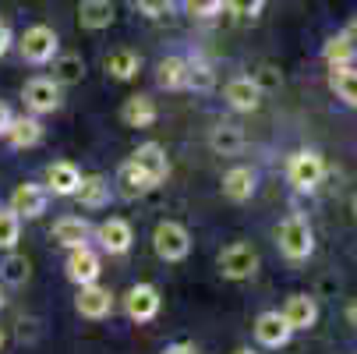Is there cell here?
I'll return each mask as SVG.
<instances>
[{"label":"cell","instance_id":"12","mask_svg":"<svg viewBox=\"0 0 357 354\" xmlns=\"http://www.w3.org/2000/svg\"><path fill=\"white\" fill-rule=\"evenodd\" d=\"M64 270H68V280H75L78 287H85V283H96V280H99V273H103V263H99V256H96L89 244H82V248H71Z\"/></svg>","mask_w":357,"mask_h":354},{"label":"cell","instance_id":"28","mask_svg":"<svg viewBox=\"0 0 357 354\" xmlns=\"http://www.w3.org/2000/svg\"><path fill=\"white\" fill-rule=\"evenodd\" d=\"M160 85L163 89H184V82H188V61L184 57H167L163 64H160Z\"/></svg>","mask_w":357,"mask_h":354},{"label":"cell","instance_id":"7","mask_svg":"<svg viewBox=\"0 0 357 354\" xmlns=\"http://www.w3.org/2000/svg\"><path fill=\"white\" fill-rule=\"evenodd\" d=\"M22 96H25V107L32 114H54L61 107V82L57 78H32Z\"/></svg>","mask_w":357,"mask_h":354},{"label":"cell","instance_id":"22","mask_svg":"<svg viewBox=\"0 0 357 354\" xmlns=\"http://www.w3.org/2000/svg\"><path fill=\"white\" fill-rule=\"evenodd\" d=\"M223 195L230 202H248L255 195V170L251 167H234L227 177H223Z\"/></svg>","mask_w":357,"mask_h":354},{"label":"cell","instance_id":"32","mask_svg":"<svg viewBox=\"0 0 357 354\" xmlns=\"http://www.w3.org/2000/svg\"><path fill=\"white\" fill-rule=\"evenodd\" d=\"M82 75H85V61H82L78 54H64V57L57 61V82L71 85V82H78Z\"/></svg>","mask_w":357,"mask_h":354},{"label":"cell","instance_id":"31","mask_svg":"<svg viewBox=\"0 0 357 354\" xmlns=\"http://www.w3.org/2000/svg\"><path fill=\"white\" fill-rule=\"evenodd\" d=\"M29 273H32V266H29V259L25 256H8L4 263H0V276H4L8 283H25L29 280Z\"/></svg>","mask_w":357,"mask_h":354},{"label":"cell","instance_id":"13","mask_svg":"<svg viewBox=\"0 0 357 354\" xmlns=\"http://www.w3.org/2000/svg\"><path fill=\"white\" fill-rule=\"evenodd\" d=\"M255 337H259V344L262 347H287L290 344V337H294V330H290V323L283 319V312H262L259 319H255Z\"/></svg>","mask_w":357,"mask_h":354},{"label":"cell","instance_id":"44","mask_svg":"<svg viewBox=\"0 0 357 354\" xmlns=\"http://www.w3.org/2000/svg\"><path fill=\"white\" fill-rule=\"evenodd\" d=\"M354 29H357V18H354Z\"/></svg>","mask_w":357,"mask_h":354},{"label":"cell","instance_id":"43","mask_svg":"<svg viewBox=\"0 0 357 354\" xmlns=\"http://www.w3.org/2000/svg\"><path fill=\"white\" fill-rule=\"evenodd\" d=\"M0 347H4V333H0Z\"/></svg>","mask_w":357,"mask_h":354},{"label":"cell","instance_id":"34","mask_svg":"<svg viewBox=\"0 0 357 354\" xmlns=\"http://www.w3.org/2000/svg\"><path fill=\"white\" fill-rule=\"evenodd\" d=\"M223 4H227L230 15H237V18H259L262 8H266V0H223Z\"/></svg>","mask_w":357,"mask_h":354},{"label":"cell","instance_id":"21","mask_svg":"<svg viewBox=\"0 0 357 354\" xmlns=\"http://www.w3.org/2000/svg\"><path fill=\"white\" fill-rule=\"evenodd\" d=\"M8 142L15 145V149H32V145H39V138H43V124L36 121V117H11V124H8Z\"/></svg>","mask_w":357,"mask_h":354},{"label":"cell","instance_id":"2","mask_svg":"<svg viewBox=\"0 0 357 354\" xmlns=\"http://www.w3.org/2000/svg\"><path fill=\"white\" fill-rule=\"evenodd\" d=\"M326 177V163L315 149H301V153L290 156L287 163V181L297 188V191H315Z\"/></svg>","mask_w":357,"mask_h":354},{"label":"cell","instance_id":"17","mask_svg":"<svg viewBox=\"0 0 357 354\" xmlns=\"http://www.w3.org/2000/svg\"><path fill=\"white\" fill-rule=\"evenodd\" d=\"M89 237H92V223H89L85 216H61V220L54 223V241L64 244L68 251L89 244Z\"/></svg>","mask_w":357,"mask_h":354},{"label":"cell","instance_id":"38","mask_svg":"<svg viewBox=\"0 0 357 354\" xmlns=\"http://www.w3.org/2000/svg\"><path fill=\"white\" fill-rule=\"evenodd\" d=\"M8 124H11V110H8L4 103H0V135L8 131Z\"/></svg>","mask_w":357,"mask_h":354},{"label":"cell","instance_id":"15","mask_svg":"<svg viewBox=\"0 0 357 354\" xmlns=\"http://www.w3.org/2000/svg\"><path fill=\"white\" fill-rule=\"evenodd\" d=\"M283 319L290 323V330H312L319 323V305H315V297L308 294H290L287 297V305H283Z\"/></svg>","mask_w":357,"mask_h":354},{"label":"cell","instance_id":"33","mask_svg":"<svg viewBox=\"0 0 357 354\" xmlns=\"http://www.w3.org/2000/svg\"><path fill=\"white\" fill-rule=\"evenodd\" d=\"M145 18H167L174 11V0H131Z\"/></svg>","mask_w":357,"mask_h":354},{"label":"cell","instance_id":"29","mask_svg":"<svg viewBox=\"0 0 357 354\" xmlns=\"http://www.w3.org/2000/svg\"><path fill=\"white\" fill-rule=\"evenodd\" d=\"M18 237H22V216H18L11 206L0 209V248L11 251V248L18 244Z\"/></svg>","mask_w":357,"mask_h":354},{"label":"cell","instance_id":"35","mask_svg":"<svg viewBox=\"0 0 357 354\" xmlns=\"http://www.w3.org/2000/svg\"><path fill=\"white\" fill-rule=\"evenodd\" d=\"M220 8H223V0H184V11L191 18H213L220 15Z\"/></svg>","mask_w":357,"mask_h":354},{"label":"cell","instance_id":"30","mask_svg":"<svg viewBox=\"0 0 357 354\" xmlns=\"http://www.w3.org/2000/svg\"><path fill=\"white\" fill-rule=\"evenodd\" d=\"M213 82H216V75H213V68L206 64V61H188V89H195V92H209L213 89Z\"/></svg>","mask_w":357,"mask_h":354},{"label":"cell","instance_id":"11","mask_svg":"<svg viewBox=\"0 0 357 354\" xmlns=\"http://www.w3.org/2000/svg\"><path fill=\"white\" fill-rule=\"evenodd\" d=\"M92 234L99 237L103 251H110V256H124V251L131 248V241H135V230H131V223H128V220H121V216H110V220H103V223H99Z\"/></svg>","mask_w":357,"mask_h":354},{"label":"cell","instance_id":"36","mask_svg":"<svg viewBox=\"0 0 357 354\" xmlns=\"http://www.w3.org/2000/svg\"><path fill=\"white\" fill-rule=\"evenodd\" d=\"M8 46H11V29H8L4 22H0V57L8 54Z\"/></svg>","mask_w":357,"mask_h":354},{"label":"cell","instance_id":"26","mask_svg":"<svg viewBox=\"0 0 357 354\" xmlns=\"http://www.w3.org/2000/svg\"><path fill=\"white\" fill-rule=\"evenodd\" d=\"M329 85H333V92L343 99L347 107H357V71H354L350 64H347V68H333Z\"/></svg>","mask_w":357,"mask_h":354},{"label":"cell","instance_id":"27","mask_svg":"<svg viewBox=\"0 0 357 354\" xmlns=\"http://www.w3.org/2000/svg\"><path fill=\"white\" fill-rule=\"evenodd\" d=\"M103 68H107V75H110V78L128 82V78H135V71H138V57L131 54V50H114V54H107Z\"/></svg>","mask_w":357,"mask_h":354},{"label":"cell","instance_id":"14","mask_svg":"<svg viewBox=\"0 0 357 354\" xmlns=\"http://www.w3.org/2000/svg\"><path fill=\"white\" fill-rule=\"evenodd\" d=\"M78 184H82V170H78L75 163L57 160V163H50V167H46V191H50V195L68 198V195L78 191Z\"/></svg>","mask_w":357,"mask_h":354},{"label":"cell","instance_id":"23","mask_svg":"<svg viewBox=\"0 0 357 354\" xmlns=\"http://www.w3.org/2000/svg\"><path fill=\"white\" fill-rule=\"evenodd\" d=\"M121 117H124L128 128H149L152 121H156V103H152L149 96H131L124 103V110H121Z\"/></svg>","mask_w":357,"mask_h":354},{"label":"cell","instance_id":"39","mask_svg":"<svg viewBox=\"0 0 357 354\" xmlns=\"http://www.w3.org/2000/svg\"><path fill=\"white\" fill-rule=\"evenodd\" d=\"M347 323H350V326L357 330V297H354L350 305H347Z\"/></svg>","mask_w":357,"mask_h":354},{"label":"cell","instance_id":"20","mask_svg":"<svg viewBox=\"0 0 357 354\" xmlns=\"http://www.w3.org/2000/svg\"><path fill=\"white\" fill-rule=\"evenodd\" d=\"M152 188H156V184H152L131 160L121 163V170H117V191H121L124 198H142V195H149Z\"/></svg>","mask_w":357,"mask_h":354},{"label":"cell","instance_id":"4","mask_svg":"<svg viewBox=\"0 0 357 354\" xmlns=\"http://www.w3.org/2000/svg\"><path fill=\"white\" fill-rule=\"evenodd\" d=\"M18 50H22V57H25L29 64H46V61L57 57L61 39H57V32L50 29V25H32V29L22 32Z\"/></svg>","mask_w":357,"mask_h":354},{"label":"cell","instance_id":"37","mask_svg":"<svg viewBox=\"0 0 357 354\" xmlns=\"http://www.w3.org/2000/svg\"><path fill=\"white\" fill-rule=\"evenodd\" d=\"M163 354H198V351H195L191 344H170V347H167Z\"/></svg>","mask_w":357,"mask_h":354},{"label":"cell","instance_id":"9","mask_svg":"<svg viewBox=\"0 0 357 354\" xmlns=\"http://www.w3.org/2000/svg\"><path fill=\"white\" fill-rule=\"evenodd\" d=\"M75 309L82 319H107L114 312V294L99 283H85L75 297Z\"/></svg>","mask_w":357,"mask_h":354},{"label":"cell","instance_id":"10","mask_svg":"<svg viewBox=\"0 0 357 354\" xmlns=\"http://www.w3.org/2000/svg\"><path fill=\"white\" fill-rule=\"evenodd\" d=\"M46 202H50V191H46L43 184H32V181H25V184H18V188L11 191V209H15L18 216H25V220L43 216V213H46Z\"/></svg>","mask_w":357,"mask_h":354},{"label":"cell","instance_id":"40","mask_svg":"<svg viewBox=\"0 0 357 354\" xmlns=\"http://www.w3.org/2000/svg\"><path fill=\"white\" fill-rule=\"evenodd\" d=\"M350 209L357 213V191H354V198H350Z\"/></svg>","mask_w":357,"mask_h":354},{"label":"cell","instance_id":"24","mask_svg":"<svg viewBox=\"0 0 357 354\" xmlns=\"http://www.w3.org/2000/svg\"><path fill=\"white\" fill-rule=\"evenodd\" d=\"M209 145L216 149L220 156H237L244 149V131L237 124H216L213 135H209Z\"/></svg>","mask_w":357,"mask_h":354},{"label":"cell","instance_id":"19","mask_svg":"<svg viewBox=\"0 0 357 354\" xmlns=\"http://www.w3.org/2000/svg\"><path fill=\"white\" fill-rule=\"evenodd\" d=\"M78 22L92 32L107 29L114 22V0H82L78 4Z\"/></svg>","mask_w":357,"mask_h":354},{"label":"cell","instance_id":"18","mask_svg":"<svg viewBox=\"0 0 357 354\" xmlns=\"http://www.w3.org/2000/svg\"><path fill=\"white\" fill-rule=\"evenodd\" d=\"M322 57H326L329 68H347L357 57V29H347V32L333 36L326 43V50H322Z\"/></svg>","mask_w":357,"mask_h":354},{"label":"cell","instance_id":"42","mask_svg":"<svg viewBox=\"0 0 357 354\" xmlns=\"http://www.w3.org/2000/svg\"><path fill=\"white\" fill-rule=\"evenodd\" d=\"M0 309H4V290H0Z\"/></svg>","mask_w":357,"mask_h":354},{"label":"cell","instance_id":"1","mask_svg":"<svg viewBox=\"0 0 357 354\" xmlns=\"http://www.w3.org/2000/svg\"><path fill=\"white\" fill-rule=\"evenodd\" d=\"M276 241H280V251L287 259L301 263V259H308L312 251H315V234L308 227V220L304 216H287L276 230Z\"/></svg>","mask_w":357,"mask_h":354},{"label":"cell","instance_id":"5","mask_svg":"<svg viewBox=\"0 0 357 354\" xmlns=\"http://www.w3.org/2000/svg\"><path fill=\"white\" fill-rule=\"evenodd\" d=\"M220 273L227 280H251L255 273H259V251H255L251 244H244V241L223 248L220 251Z\"/></svg>","mask_w":357,"mask_h":354},{"label":"cell","instance_id":"16","mask_svg":"<svg viewBox=\"0 0 357 354\" xmlns=\"http://www.w3.org/2000/svg\"><path fill=\"white\" fill-rule=\"evenodd\" d=\"M227 103L234 110H255V107L262 103V85L255 82V78H248V75L230 78L227 82Z\"/></svg>","mask_w":357,"mask_h":354},{"label":"cell","instance_id":"8","mask_svg":"<svg viewBox=\"0 0 357 354\" xmlns=\"http://www.w3.org/2000/svg\"><path fill=\"white\" fill-rule=\"evenodd\" d=\"M131 163H135L152 184L167 181V174H170V160H167V153H163V145H160V142H145V145H138L135 153H131Z\"/></svg>","mask_w":357,"mask_h":354},{"label":"cell","instance_id":"3","mask_svg":"<svg viewBox=\"0 0 357 354\" xmlns=\"http://www.w3.org/2000/svg\"><path fill=\"white\" fill-rule=\"evenodd\" d=\"M152 248H156V256L163 263H181V259H188V251H191V234H188L184 223L163 220L156 227V234H152Z\"/></svg>","mask_w":357,"mask_h":354},{"label":"cell","instance_id":"41","mask_svg":"<svg viewBox=\"0 0 357 354\" xmlns=\"http://www.w3.org/2000/svg\"><path fill=\"white\" fill-rule=\"evenodd\" d=\"M234 354H255V351H248V347H241V351H234Z\"/></svg>","mask_w":357,"mask_h":354},{"label":"cell","instance_id":"6","mask_svg":"<svg viewBox=\"0 0 357 354\" xmlns=\"http://www.w3.org/2000/svg\"><path fill=\"white\" fill-rule=\"evenodd\" d=\"M160 305H163V297H160V290L152 287V283H135V287L124 294V312H128L135 323L156 319V316H160Z\"/></svg>","mask_w":357,"mask_h":354},{"label":"cell","instance_id":"25","mask_svg":"<svg viewBox=\"0 0 357 354\" xmlns=\"http://www.w3.org/2000/svg\"><path fill=\"white\" fill-rule=\"evenodd\" d=\"M75 195L82 198V206L99 209V206H107V202H110V184H107V177L92 174V177H82V184H78Z\"/></svg>","mask_w":357,"mask_h":354}]
</instances>
